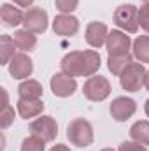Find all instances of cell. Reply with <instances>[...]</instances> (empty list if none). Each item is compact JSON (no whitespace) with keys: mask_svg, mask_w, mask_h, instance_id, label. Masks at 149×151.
I'll return each instance as SVG.
<instances>
[{"mask_svg":"<svg viewBox=\"0 0 149 151\" xmlns=\"http://www.w3.org/2000/svg\"><path fill=\"white\" fill-rule=\"evenodd\" d=\"M117 151H148L144 144L137 142V141H125L119 144V150Z\"/></svg>","mask_w":149,"mask_h":151,"instance_id":"484cf974","label":"cell"},{"mask_svg":"<svg viewBox=\"0 0 149 151\" xmlns=\"http://www.w3.org/2000/svg\"><path fill=\"white\" fill-rule=\"evenodd\" d=\"M16 49L18 47L14 39L9 35H2L0 37V65H9L16 55Z\"/></svg>","mask_w":149,"mask_h":151,"instance_id":"ac0fdd59","label":"cell"},{"mask_svg":"<svg viewBox=\"0 0 149 151\" xmlns=\"http://www.w3.org/2000/svg\"><path fill=\"white\" fill-rule=\"evenodd\" d=\"M16 109H18V114L23 119H32V118H37V116L42 114V111H44V102H42V99H35V100L19 99Z\"/></svg>","mask_w":149,"mask_h":151,"instance_id":"5bb4252c","label":"cell"},{"mask_svg":"<svg viewBox=\"0 0 149 151\" xmlns=\"http://www.w3.org/2000/svg\"><path fill=\"white\" fill-rule=\"evenodd\" d=\"M23 27L25 30L32 32V34H44L49 27V18H47V11L42 7H30L25 12V19H23Z\"/></svg>","mask_w":149,"mask_h":151,"instance_id":"8992f818","label":"cell"},{"mask_svg":"<svg viewBox=\"0 0 149 151\" xmlns=\"http://www.w3.org/2000/svg\"><path fill=\"white\" fill-rule=\"evenodd\" d=\"M67 139L77 148H88L93 144V127L84 118H74L67 127Z\"/></svg>","mask_w":149,"mask_h":151,"instance_id":"7a4b0ae2","label":"cell"},{"mask_svg":"<svg viewBox=\"0 0 149 151\" xmlns=\"http://www.w3.org/2000/svg\"><path fill=\"white\" fill-rule=\"evenodd\" d=\"M16 5H21V7H28V5H32L34 4V0H12Z\"/></svg>","mask_w":149,"mask_h":151,"instance_id":"4316f807","label":"cell"},{"mask_svg":"<svg viewBox=\"0 0 149 151\" xmlns=\"http://www.w3.org/2000/svg\"><path fill=\"white\" fill-rule=\"evenodd\" d=\"M100 151H116V150H112V148H104V150H100Z\"/></svg>","mask_w":149,"mask_h":151,"instance_id":"4dcf8cb0","label":"cell"},{"mask_svg":"<svg viewBox=\"0 0 149 151\" xmlns=\"http://www.w3.org/2000/svg\"><path fill=\"white\" fill-rule=\"evenodd\" d=\"M49 151H70V148L65 146V144H56V146H53Z\"/></svg>","mask_w":149,"mask_h":151,"instance_id":"83f0119b","label":"cell"},{"mask_svg":"<svg viewBox=\"0 0 149 151\" xmlns=\"http://www.w3.org/2000/svg\"><path fill=\"white\" fill-rule=\"evenodd\" d=\"M109 111H111V116L116 121H126L135 114L137 102L133 99H130V97H116L112 100Z\"/></svg>","mask_w":149,"mask_h":151,"instance_id":"30bf717a","label":"cell"},{"mask_svg":"<svg viewBox=\"0 0 149 151\" xmlns=\"http://www.w3.org/2000/svg\"><path fill=\"white\" fill-rule=\"evenodd\" d=\"M130 137L132 141H137L144 146H149V121H135L130 127Z\"/></svg>","mask_w":149,"mask_h":151,"instance_id":"d6986e66","label":"cell"},{"mask_svg":"<svg viewBox=\"0 0 149 151\" xmlns=\"http://www.w3.org/2000/svg\"><path fill=\"white\" fill-rule=\"evenodd\" d=\"M21 151H46V141H42L37 135H30V137L23 139Z\"/></svg>","mask_w":149,"mask_h":151,"instance_id":"7402d4cb","label":"cell"},{"mask_svg":"<svg viewBox=\"0 0 149 151\" xmlns=\"http://www.w3.org/2000/svg\"><path fill=\"white\" fill-rule=\"evenodd\" d=\"M111 83L105 76H90L86 81H84V86H82V93L88 100L91 102H102L105 100L109 95H111Z\"/></svg>","mask_w":149,"mask_h":151,"instance_id":"277c9868","label":"cell"},{"mask_svg":"<svg viewBox=\"0 0 149 151\" xmlns=\"http://www.w3.org/2000/svg\"><path fill=\"white\" fill-rule=\"evenodd\" d=\"M49 86H51V91L54 97H60V99H67L70 95H74L75 90H77V81L72 76H67L65 72H56V74L51 77L49 81Z\"/></svg>","mask_w":149,"mask_h":151,"instance_id":"9c48e42d","label":"cell"},{"mask_svg":"<svg viewBox=\"0 0 149 151\" xmlns=\"http://www.w3.org/2000/svg\"><path fill=\"white\" fill-rule=\"evenodd\" d=\"M132 40L128 37V34H125L123 30H112L107 35L105 40V49L109 53V56H121V55H130L132 49Z\"/></svg>","mask_w":149,"mask_h":151,"instance_id":"ba28073f","label":"cell"},{"mask_svg":"<svg viewBox=\"0 0 149 151\" xmlns=\"http://www.w3.org/2000/svg\"><path fill=\"white\" fill-rule=\"evenodd\" d=\"M7 67L9 74L14 79H28V76H32L34 72V62L27 53H16Z\"/></svg>","mask_w":149,"mask_h":151,"instance_id":"8fae6325","label":"cell"},{"mask_svg":"<svg viewBox=\"0 0 149 151\" xmlns=\"http://www.w3.org/2000/svg\"><path fill=\"white\" fill-rule=\"evenodd\" d=\"M53 32L60 37H74L79 32V19L72 14H58L53 19Z\"/></svg>","mask_w":149,"mask_h":151,"instance_id":"7c38bea8","label":"cell"},{"mask_svg":"<svg viewBox=\"0 0 149 151\" xmlns=\"http://www.w3.org/2000/svg\"><path fill=\"white\" fill-rule=\"evenodd\" d=\"M42 84L35 81V79H25L19 86H18V95L19 99H30V100H35V99H42Z\"/></svg>","mask_w":149,"mask_h":151,"instance_id":"e0dca14e","label":"cell"},{"mask_svg":"<svg viewBox=\"0 0 149 151\" xmlns=\"http://www.w3.org/2000/svg\"><path fill=\"white\" fill-rule=\"evenodd\" d=\"M146 72H148V70L144 69L142 63L132 62V63L121 72V76H119L121 88L126 90V91H130V93L139 91V90L144 86V83H146Z\"/></svg>","mask_w":149,"mask_h":151,"instance_id":"5b68a950","label":"cell"},{"mask_svg":"<svg viewBox=\"0 0 149 151\" xmlns=\"http://www.w3.org/2000/svg\"><path fill=\"white\" fill-rule=\"evenodd\" d=\"M112 21L116 23L117 28H121L126 34H135L139 30V9L133 4H123L117 5L114 14H112Z\"/></svg>","mask_w":149,"mask_h":151,"instance_id":"3957f363","label":"cell"},{"mask_svg":"<svg viewBox=\"0 0 149 151\" xmlns=\"http://www.w3.org/2000/svg\"><path fill=\"white\" fill-rule=\"evenodd\" d=\"M139 25L149 34V4H144L139 9Z\"/></svg>","mask_w":149,"mask_h":151,"instance_id":"d4e9b609","label":"cell"},{"mask_svg":"<svg viewBox=\"0 0 149 151\" xmlns=\"http://www.w3.org/2000/svg\"><path fill=\"white\" fill-rule=\"evenodd\" d=\"M133 62L132 55H121V56H109L107 58V69L112 76H121V72Z\"/></svg>","mask_w":149,"mask_h":151,"instance_id":"44dd1931","label":"cell"},{"mask_svg":"<svg viewBox=\"0 0 149 151\" xmlns=\"http://www.w3.org/2000/svg\"><path fill=\"white\" fill-rule=\"evenodd\" d=\"M133 56L140 63H149V35H139L132 44Z\"/></svg>","mask_w":149,"mask_h":151,"instance_id":"ffe728a7","label":"cell"},{"mask_svg":"<svg viewBox=\"0 0 149 151\" xmlns=\"http://www.w3.org/2000/svg\"><path fill=\"white\" fill-rule=\"evenodd\" d=\"M25 19V12L19 7H14L11 4H4L0 9V21L4 27L7 28H14L18 25H21Z\"/></svg>","mask_w":149,"mask_h":151,"instance_id":"9a60e30c","label":"cell"},{"mask_svg":"<svg viewBox=\"0 0 149 151\" xmlns=\"http://www.w3.org/2000/svg\"><path fill=\"white\" fill-rule=\"evenodd\" d=\"M84 35H86V42L91 47H102V46H105V40H107V35H109V28L102 21H91V23H88Z\"/></svg>","mask_w":149,"mask_h":151,"instance_id":"4fadbf2b","label":"cell"},{"mask_svg":"<svg viewBox=\"0 0 149 151\" xmlns=\"http://www.w3.org/2000/svg\"><path fill=\"white\" fill-rule=\"evenodd\" d=\"M14 42H16V47L21 51V53H30V51H34L35 49V46H37V35L35 34H32V32H28V30H16L14 32Z\"/></svg>","mask_w":149,"mask_h":151,"instance_id":"2e32d148","label":"cell"},{"mask_svg":"<svg viewBox=\"0 0 149 151\" xmlns=\"http://www.w3.org/2000/svg\"><path fill=\"white\" fill-rule=\"evenodd\" d=\"M30 132L32 135H37L42 141L51 142L58 135V123L54 121L53 116H39L30 123Z\"/></svg>","mask_w":149,"mask_h":151,"instance_id":"52a82bcc","label":"cell"},{"mask_svg":"<svg viewBox=\"0 0 149 151\" xmlns=\"http://www.w3.org/2000/svg\"><path fill=\"white\" fill-rule=\"evenodd\" d=\"M102 65V60H100V55L95 51V49H75L67 53L62 62H60V69L62 72H65L67 76H72V77H79V76H93L98 72Z\"/></svg>","mask_w":149,"mask_h":151,"instance_id":"6da1fadb","label":"cell"},{"mask_svg":"<svg viewBox=\"0 0 149 151\" xmlns=\"http://www.w3.org/2000/svg\"><path fill=\"white\" fill-rule=\"evenodd\" d=\"M144 88L149 91V70L146 72V83H144Z\"/></svg>","mask_w":149,"mask_h":151,"instance_id":"f1b7e54d","label":"cell"},{"mask_svg":"<svg viewBox=\"0 0 149 151\" xmlns=\"http://www.w3.org/2000/svg\"><path fill=\"white\" fill-rule=\"evenodd\" d=\"M144 111H146V114H148V118H149V99L146 100V106H144Z\"/></svg>","mask_w":149,"mask_h":151,"instance_id":"f546056e","label":"cell"},{"mask_svg":"<svg viewBox=\"0 0 149 151\" xmlns=\"http://www.w3.org/2000/svg\"><path fill=\"white\" fill-rule=\"evenodd\" d=\"M142 2H144V4H149V0H142Z\"/></svg>","mask_w":149,"mask_h":151,"instance_id":"1f68e13d","label":"cell"},{"mask_svg":"<svg viewBox=\"0 0 149 151\" xmlns=\"http://www.w3.org/2000/svg\"><path fill=\"white\" fill-rule=\"evenodd\" d=\"M12 121H14V109H12L11 106H7V107L2 109V113H0V127L5 130Z\"/></svg>","mask_w":149,"mask_h":151,"instance_id":"cb8c5ba5","label":"cell"},{"mask_svg":"<svg viewBox=\"0 0 149 151\" xmlns=\"http://www.w3.org/2000/svg\"><path fill=\"white\" fill-rule=\"evenodd\" d=\"M54 5L62 14H70L79 7V0H56Z\"/></svg>","mask_w":149,"mask_h":151,"instance_id":"603a6c76","label":"cell"}]
</instances>
